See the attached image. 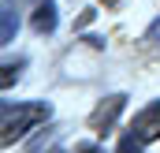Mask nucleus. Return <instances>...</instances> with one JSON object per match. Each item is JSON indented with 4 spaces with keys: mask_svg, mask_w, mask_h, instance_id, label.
Segmentation results:
<instances>
[{
    "mask_svg": "<svg viewBox=\"0 0 160 153\" xmlns=\"http://www.w3.org/2000/svg\"><path fill=\"white\" fill-rule=\"evenodd\" d=\"M52 116V105L48 101H19V105H4V135H0V142L4 146H11L15 138H22L30 127H38Z\"/></svg>",
    "mask_w": 160,
    "mask_h": 153,
    "instance_id": "obj_1",
    "label": "nucleus"
},
{
    "mask_svg": "<svg viewBox=\"0 0 160 153\" xmlns=\"http://www.w3.org/2000/svg\"><path fill=\"white\" fill-rule=\"evenodd\" d=\"M123 108H127V93H108V97L89 112V131H93L97 138H104V135L116 127V119L123 116Z\"/></svg>",
    "mask_w": 160,
    "mask_h": 153,
    "instance_id": "obj_2",
    "label": "nucleus"
},
{
    "mask_svg": "<svg viewBox=\"0 0 160 153\" xmlns=\"http://www.w3.org/2000/svg\"><path fill=\"white\" fill-rule=\"evenodd\" d=\"M130 131L149 146V142H157L160 138V101H153V105H145L142 112L130 119Z\"/></svg>",
    "mask_w": 160,
    "mask_h": 153,
    "instance_id": "obj_3",
    "label": "nucleus"
},
{
    "mask_svg": "<svg viewBox=\"0 0 160 153\" xmlns=\"http://www.w3.org/2000/svg\"><path fill=\"white\" fill-rule=\"evenodd\" d=\"M56 23H60V15H56V8L45 0L34 8V15H30V26H34V34H52L56 30Z\"/></svg>",
    "mask_w": 160,
    "mask_h": 153,
    "instance_id": "obj_4",
    "label": "nucleus"
},
{
    "mask_svg": "<svg viewBox=\"0 0 160 153\" xmlns=\"http://www.w3.org/2000/svg\"><path fill=\"white\" fill-rule=\"evenodd\" d=\"M15 30H19L15 4H11V0H4V26H0V41H4V45H11V41H15Z\"/></svg>",
    "mask_w": 160,
    "mask_h": 153,
    "instance_id": "obj_5",
    "label": "nucleus"
},
{
    "mask_svg": "<svg viewBox=\"0 0 160 153\" xmlns=\"http://www.w3.org/2000/svg\"><path fill=\"white\" fill-rule=\"evenodd\" d=\"M22 67H26V60H15V64L8 60V64H4V75H0V86H4V90H11V82L19 78V71H22Z\"/></svg>",
    "mask_w": 160,
    "mask_h": 153,
    "instance_id": "obj_6",
    "label": "nucleus"
},
{
    "mask_svg": "<svg viewBox=\"0 0 160 153\" xmlns=\"http://www.w3.org/2000/svg\"><path fill=\"white\" fill-rule=\"evenodd\" d=\"M142 146H145V142H142V138H138L134 131H127V135H123V142H119V150H116V153H142Z\"/></svg>",
    "mask_w": 160,
    "mask_h": 153,
    "instance_id": "obj_7",
    "label": "nucleus"
},
{
    "mask_svg": "<svg viewBox=\"0 0 160 153\" xmlns=\"http://www.w3.org/2000/svg\"><path fill=\"white\" fill-rule=\"evenodd\" d=\"M145 45H160V19L149 26V30H145Z\"/></svg>",
    "mask_w": 160,
    "mask_h": 153,
    "instance_id": "obj_8",
    "label": "nucleus"
},
{
    "mask_svg": "<svg viewBox=\"0 0 160 153\" xmlns=\"http://www.w3.org/2000/svg\"><path fill=\"white\" fill-rule=\"evenodd\" d=\"M75 153H104V150L93 146V142H82V146H75Z\"/></svg>",
    "mask_w": 160,
    "mask_h": 153,
    "instance_id": "obj_9",
    "label": "nucleus"
},
{
    "mask_svg": "<svg viewBox=\"0 0 160 153\" xmlns=\"http://www.w3.org/2000/svg\"><path fill=\"white\" fill-rule=\"evenodd\" d=\"M104 4H108V8H116V4H119V0H104Z\"/></svg>",
    "mask_w": 160,
    "mask_h": 153,
    "instance_id": "obj_10",
    "label": "nucleus"
},
{
    "mask_svg": "<svg viewBox=\"0 0 160 153\" xmlns=\"http://www.w3.org/2000/svg\"><path fill=\"white\" fill-rule=\"evenodd\" d=\"M56 153H60V150H56Z\"/></svg>",
    "mask_w": 160,
    "mask_h": 153,
    "instance_id": "obj_11",
    "label": "nucleus"
}]
</instances>
